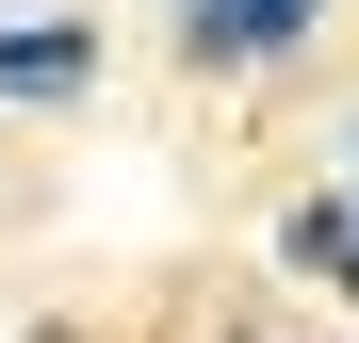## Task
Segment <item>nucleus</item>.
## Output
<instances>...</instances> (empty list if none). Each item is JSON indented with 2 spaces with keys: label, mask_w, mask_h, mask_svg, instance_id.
Wrapping results in <instances>:
<instances>
[{
  "label": "nucleus",
  "mask_w": 359,
  "mask_h": 343,
  "mask_svg": "<svg viewBox=\"0 0 359 343\" xmlns=\"http://www.w3.org/2000/svg\"><path fill=\"white\" fill-rule=\"evenodd\" d=\"M82 82H98V33H82V17L0 33V98H82Z\"/></svg>",
  "instance_id": "nucleus-1"
},
{
  "label": "nucleus",
  "mask_w": 359,
  "mask_h": 343,
  "mask_svg": "<svg viewBox=\"0 0 359 343\" xmlns=\"http://www.w3.org/2000/svg\"><path fill=\"white\" fill-rule=\"evenodd\" d=\"M311 17H327V0H212V17H196V66H262V49H294Z\"/></svg>",
  "instance_id": "nucleus-2"
},
{
  "label": "nucleus",
  "mask_w": 359,
  "mask_h": 343,
  "mask_svg": "<svg viewBox=\"0 0 359 343\" xmlns=\"http://www.w3.org/2000/svg\"><path fill=\"white\" fill-rule=\"evenodd\" d=\"M278 246H294V278H327V295H359V213H327V196H311V213L278 229Z\"/></svg>",
  "instance_id": "nucleus-3"
},
{
  "label": "nucleus",
  "mask_w": 359,
  "mask_h": 343,
  "mask_svg": "<svg viewBox=\"0 0 359 343\" xmlns=\"http://www.w3.org/2000/svg\"><path fill=\"white\" fill-rule=\"evenodd\" d=\"M33 343H66V327H33Z\"/></svg>",
  "instance_id": "nucleus-4"
}]
</instances>
